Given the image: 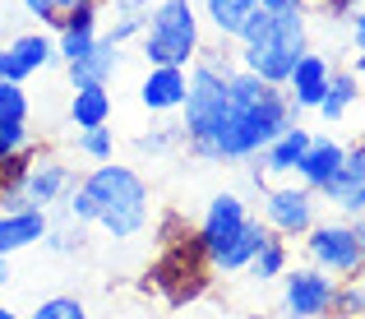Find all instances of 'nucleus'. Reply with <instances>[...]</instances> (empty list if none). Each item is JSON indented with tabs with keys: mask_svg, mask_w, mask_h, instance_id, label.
Listing matches in <instances>:
<instances>
[{
	"mask_svg": "<svg viewBox=\"0 0 365 319\" xmlns=\"http://www.w3.org/2000/svg\"><path fill=\"white\" fill-rule=\"evenodd\" d=\"M250 319H268V315H250Z\"/></svg>",
	"mask_w": 365,
	"mask_h": 319,
	"instance_id": "40",
	"label": "nucleus"
},
{
	"mask_svg": "<svg viewBox=\"0 0 365 319\" xmlns=\"http://www.w3.org/2000/svg\"><path fill=\"white\" fill-rule=\"evenodd\" d=\"M180 143H185L180 125L158 121L153 130H143L139 139H134V153H139V158H167V153H176V148H180Z\"/></svg>",
	"mask_w": 365,
	"mask_h": 319,
	"instance_id": "25",
	"label": "nucleus"
},
{
	"mask_svg": "<svg viewBox=\"0 0 365 319\" xmlns=\"http://www.w3.org/2000/svg\"><path fill=\"white\" fill-rule=\"evenodd\" d=\"M329 319H365V278L338 283L333 305H329Z\"/></svg>",
	"mask_w": 365,
	"mask_h": 319,
	"instance_id": "28",
	"label": "nucleus"
},
{
	"mask_svg": "<svg viewBox=\"0 0 365 319\" xmlns=\"http://www.w3.org/2000/svg\"><path fill=\"white\" fill-rule=\"evenodd\" d=\"M329 79H333V61L324 51H305L301 61H296V70L287 74V102L296 106V116L301 111H314V106L324 102V93H329Z\"/></svg>",
	"mask_w": 365,
	"mask_h": 319,
	"instance_id": "13",
	"label": "nucleus"
},
{
	"mask_svg": "<svg viewBox=\"0 0 365 319\" xmlns=\"http://www.w3.org/2000/svg\"><path fill=\"white\" fill-rule=\"evenodd\" d=\"M296 121L301 116L287 102L282 83H268L236 65L232 79H227V106L217 116V125L199 143H190L185 153L199 162H250Z\"/></svg>",
	"mask_w": 365,
	"mask_h": 319,
	"instance_id": "1",
	"label": "nucleus"
},
{
	"mask_svg": "<svg viewBox=\"0 0 365 319\" xmlns=\"http://www.w3.org/2000/svg\"><path fill=\"white\" fill-rule=\"evenodd\" d=\"M79 186L93 199V227H102L111 240H134L153 218V190L134 167L111 162H93L79 176Z\"/></svg>",
	"mask_w": 365,
	"mask_h": 319,
	"instance_id": "2",
	"label": "nucleus"
},
{
	"mask_svg": "<svg viewBox=\"0 0 365 319\" xmlns=\"http://www.w3.org/2000/svg\"><path fill=\"white\" fill-rule=\"evenodd\" d=\"M342 158H347V143H338L333 134H314L310 148L301 153V162H296L292 176L301 181L305 190H314V195H324L329 190V181L342 171Z\"/></svg>",
	"mask_w": 365,
	"mask_h": 319,
	"instance_id": "15",
	"label": "nucleus"
},
{
	"mask_svg": "<svg viewBox=\"0 0 365 319\" xmlns=\"http://www.w3.org/2000/svg\"><path fill=\"white\" fill-rule=\"evenodd\" d=\"M287 268H292V250H287V236H273V231H268V240L255 250V259L245 264V273L255 278V283H277Z\"/></svg>",
	"mask_w": 365,
	"mask_h": 319,
	"instance_id": "24",
	"label": "nucleus"
},
{
	"mask_svg": "<svg viewBox=\"0 0 365 319\" xmlns=\"http://www.w3.org/2000/svg\"><path fill=\"white\" fill-rule=\"evenodd\" d=\"M0 319H19L14 310H9V305H0Z\"/></svg>",
	"mask_w": 365,
	"mask_h": 319,
	"instance_id": "39",
	"label": "nucleus"
},
{
	"mask_svg": "<svg viewBox=\"0 0 365 319\" xmlns=\"http://www.w3.org/2000/svg\"><path fill=\"white\" fill-rule=\"evenodd\" d=\"M333 292H338V283L324 268H314V264L287 268L282 273V315L287 319H329Z\"/></svg>",
	"mask_w": 365,
	"mask_h": 319,
	"instance_id": "8",
	"label": "nucleus"
},
{
	"mask_svg": "<svg viewBox=\"0 0 365 319\" xmlns=\"http://www.w3.org/2000/svg\"><path fill=\"white\" fill-rule=\"evenodd\" d=\"M51 61H56V42L46 33H19V37H9V42L0 46V79L28 83Z\"/></svg>",
	"mask_w": 365,
	"mask_h": 319,
	"instance_id": "12",
	"label": "nucleus"
},
{
	"mask_svg": "<svg viewBox=\"0 0 365 319\" xmlns=\"http://www.w3.org/2000/svg\"><path fill=\"white\" fill-rule=\"evenodd\" d=\"M74 148H79L88 162H111V158H116V134H111V125L74 130Z\"/></svg>",
	"mask_w": 365,
	"mask_h": 319,
	"instance_id": "26",
	"label": "nucleus"
},
{
	"mask_svg": "<svg viewBox=\"0 0 365 319\" xmlns=\"http://www.w3.org/2000/svg\"><path fill=\"white\" fill-rule=\"evenodd\" d=\"M310 139H314V130H305V125L296 121V125H287V130L277 134V139L268 143V148L259 153L255 162L268 171V176H292V171H296V162H301V153L310 148Z\"/></svg>",
	"mask_w": 365,
	"mask_h": 319,
	"instance_id": "19",
	"label": "nucleus"
},
{
	"mask_svg": "<svg viewBox=\"0 0 365 319\" xmlns=\"http://www.w3.org/2000/svg\"><path fill=\"white\" fill-rule=\"evenodd\" d=\"M28 319H88V310H83L79 296H46Z\"/></svg>",
	"mask_w": 365,
	"mask_h": 319,
	"instance_id": "31",
	"label": "nucleus"
},
{
	"mask_svg": "<svg viewBox=\"0 0 365 319\" xmlns=\"http://www.w3.org/2000/svg\"><path fill=\"white\" fill-rule=\"evenodd\" d=\"M264 240H268V222L250 213V222L236 231L232 245H227L222 255H213V273H245V264L255 259V250L264 245Z\"/></svg>",
	"mask_w": 365,
	"mask_h": 319,
	"instance_id": "21",
	"label": "nucleus"
},
{
	"mask_svg": "<svg viewBox=\"0 0 365 319\" xmlns=\"http://www.w3.org/2000/svg\"><path fill=\"white\" fill-rule=\"evenodd\" d=\"M351 222H356V231H361V255H365V213H356Z\"/></svg>",
	"mask_w": 365,
	"mask_h": 319,
	"instance_id": "38",
	"label": "nucleus"
},
{
	"mask_svg": "<svg viewBox=\"0 0 365 319\" xmlns=\"http://www.w3.org/2000/svg\"><path fill=\"white\" fill-rule=\"evenodd\" d=\"M185 236H195V222H190L180 208H167L158 218V240H162V245H171V240H185Z\"/></svg>",
	"mask_w": 365,
	"mask_h": 319,
	"instance_id": "32",
	"label": "nucleus"
},
{
	"mask_svg": "<svg viewBox=\"0 0 365 319\" xmlns=\"http://www.w3.org/2000/svg\"><path fill=\"white\" fill-rule=\"evenodd\" d=\"M305 259L314 268L333 278V283H351V278H365V255H361V231L351 218H338L333 213L329 222H314L301 236Z\"/></svg>",
	"mask_w": 365,
	"mask_h": 319,
	"instance_id": "6",
	"label": "nucleus"
},
{
	"mask_svg": "<svg viewBox=\"0 0 365 319\" xmlns=\"http://www.w3.org/2000/svg\"><path fill=\"white\" fill-rule=\"evenodd\" d=\"M79 186V171L70 167L65 158H51V153H37V162L28 167V176H24V195H28V204H37V208H46L51 213L56 204H65V195Z\"/></svg>",
	"mask_w": 365,
	"mask_h": 319,
	"instance_id": "10",
	"label": "nucleus"
},
{
	"mask_svg": "<svg viewBox=\"0 0 365 319\" xmlns=\"http://www.w3.org/2000/svg\"><path fill=\"white\" fill-rule=\"evenodd\" d=\"M351 70H356V74H361V83H365V46H361L356 56H351Z\"/></svg>",
	"mask_w": 365,
	"mask_h": 319,
	"instance_id": "36",
	"label": "nucleus"
},
{
	"mask_svg": "<svg viewBox=\"0 0 365 319\" xmlns=\"http://www.w3.org/2000/svg\"><path fill=\"white\" fill-rule=\"evenodd\" d=\"M319 204L324 199L314 195V190H305L301 181H292V186H268L264 195H259V218L268 222V231L273 236H287V240H301L305 231L319 222Z\"/></svg>",
	"mask_w": 365,
	"mask_h": 319,
	"instance_id": "7",
	"label": "nucleus"
},
{
	"mask_svg": "<svg viewBox=\"0 0 365 319\" xmlns=\"http://www.w3.org/2000/svg\"><path fill=\"white\" fill-rule=\"evenodd\" d=\"M33 130L28 125H0V162L5 158H14V153H24V148H33Z\"/></svg>",
	"mask_w": 365,
	"mask_h": 319,
	"instance_id": "34",
	"label": "nucleus"
},
{
	"mask_svg": "<svg viewBox=\"0 0 365 319\" xmlns=\"http://www.w3.org/2000/svg\"><path fill=\"white\" fill-rule=\"evenodd\" d=\"M143 61L148 65H190L204 51V14L195 9V0H153L148 28L139 37Z\"/></svg>",
	"mask_w": 365,
	"mask_h": 319,
	"instance_id": "4",
	"label": "nucleus"
},
{
	"mask_svg": "<svg viewBox=\"0 0 365 319\" xmlns=\"http://www.w3.org/2000/svg\"><path fill=\"white\" fill-rule=\"evenodd\" d=\"M111 83H79L70 93V125L74 130H93V125H111Z\"/></svg>",
	"mask_w": 365,
	"mask_h": 319,
	"instance_id": "20",
	"label": "nucleus"
},
{
	"mask_svg": "<svg viewBox=\"0 0 365 319\" xmlns=\"http://www.w3.org/2000/svg\"><path fill=\"white\" fill-rule=\"evenodd\" d=\"M185 88H190V70H180V65H148V74L139 83V102L153 116H176L180 102H185Z\"/></svg>",
	"mask_w": 365,
	"mask_h": 319,
	"instance_id": "14",
	"label": "nucleus"
},
{
	"mask_svg": "<svg viewBox=\"0 0 365 319\" xmlns=\"http://www.w3.org/2000/svg\"><path fill=\"white\" fill-rule=\"evenodd\" d=\"M245 222H250V204H245V195H236V190H222V195H213V199H208V208H204V218L195 222L204 255H208V259L222 255V250L236 240V231H241Z\"/></svg>",
	"mask_w": 365,
	"mask_h": 319,
	"instance_id": "9",
	"label": "nucleus"
},
{
	"mask_svg": "<svg viewBox=\"0 0 365 319\" xmlns=\"http://www.w3.org/2000/svg\"><path fill=\"white\" fill-rule=\"evenodd\" d=\"M365 98V83H361V74L351 70V65H333V79H329V93H324V102L314 106L319 111V121L324 125H342L351 116V106H356Z\"/></svg>",
	"mask_w": 365,
	"mask_h": 319,
	"instance_id": "18",
	"label": "nucleus"
},
{
	"mask_svg": "<svg viewBox=\"0 0 365 319\" xmlns=\"http://www.w3.org/2000/svg\"><path fill=\"white\" fill-rule=\"evenodd\" d=\"M83 222H74V218H65V222H51L46 227V236H42V250H51V255H79L83 250Z\"/></svg>",
	"mask_w": 365,
	"mask_h": 319,
	"instance_id": "27",
	"label": "nucleus"
},
{
	"mask_svg": "<svg viewBox=\"0 0 365 319\" xmlns=\"http://www.w3.org/2000/svg\"><path fill=\"white\" fill-rule=\"evenodd\" d=\"M9 278H14V273H9V255H0V287H5Z\"/></svg>",
	"mask_w": 365,
	"mask_h": 319,
	"instance_id": "37",
	"label": "nucleus"
},
{
	"mask_svg": "<svg viewBox=\"0 0 365 319\" xmlns=\"http://www.w3.org/2000/svg\"><path fill=\"white\" fill-rule=\"evenodd\" d=\"M148 14H153V0H111V24H107V37H116V42H134V37H143V28H148Z\"/></svg>",
	"mask_w": 365,
	"mask_h": 319,
	"instance_id": "23",
	"label": "nucleus"
},
{
	"mask_svg": "<svg viewBox=\"0 0 365 319\" xmlns=\"http://www.w3.org/2000/svg\"><path fill=\"white\" fill-rule=\"evenodd\" d=\"M46 227H51V213L24 204V208H0V255H19L28 245H42Z\"/></svg>",
	"mask_w": 365,
	"mask_h": 319,
	"instance_id": "16",
	"label": "nucleus"
},
{
	"mask_svg": "<svg viewBox=\"0 0 365 319\" xmlns=\"http://www.w3.org/2000/svg\"><path fill=\"white\" fill-rule=\"evenodd\" d=\"M213 287V259L199 245V231L185 240H171L158 250V259L143 273V292H158L167 310H185Z\"/></svg>",
	"mask_w": 365,
	"mask_h": 319,
	"instance_id": "3",
	"label": "nucleus"
},
{
	"mask_svg": "<svg viewBox=\"0 0 365 319\" xmlns=\"http://www.w3.org/2000/svg\"><path fill=\"white\" fill-rule=\"evenodd\" d=\"M28 116H33V106H28L24 83L0 79V125H28Z\"/></svg>",
	"mask_w": 365,
	"mask_h": 319,
	"instance_id": "29",
	"label": "nucleus"
},
{
	"mask_svg": "<svg viewBox=\"0 0 365 319\" xmlns=\"http://www.w3.org/2000/svg\"><path fill=\"white\" fill-rule=\"evenodd\" d=\"M120 65H125V46L116 42V37L102 33V37H98V46H93L83 61L65 65V74H70L74 88H79V83H111V79L120 74Z\"/></svg>",
	"mask_w": 365,
	"mask_h": 319,
	"instance_id": "17",
	"label": "nucleus"
},
{
	"mask_svg": "<svg viewBox=\"0 0 365 319\" xmlns=\"http://www.w3.org/2000/svg\"><path fill=\"white\" fill-rule=\"evenodd\" d=\"M305 51H310V14H268L264 33L236 46V61H241V70L268 83H287V74L296 70Z\"/></svg>",
	"mask_w": 365,
	"mask_h": 319,
	"instance_id": "5",
	"label": "nucleus"
},
{
	"mask_svg": "<svg viewBox=\"0 0 365 319\" xmlns=\"http://www.w3.org/2000/svg\"><path fill=\"white\" fill-rule=\"evenodd\" d=\"M255 9H259V0H204V9H199V14H204V24L213 28L222 42H236L241 24L255 14Z\"/></svg>",
	"mask_w": 365,
	"mask_h": 319,
	"instance_id": "22",
	"label": "nucleus"
},
{
	"mask_svg": "<svg viewBox=\"0 0 365 319\" xmlns=\"http://www.w3.org/2000/svg\"><path fill=\"white\" fill-rule=\"evenodd\" d=\"M259 9H268V14H310L314 0H259Z\"/></svg>",
	"mask_w": 365,
	"mask_h": 319,
	"instance_id": "35",
	"label": "nucleus"
},
{
	"mask_svg": "<svg viewBox=\"0 0 365 319\" xmlns=\"http://www.w3.org/2000/svg\"><path fill=\"white\" fill-rule=\"evenodd\" d=\"M98 37L102 33H56V61H65V65L83 61V56L98 46Z\"/></svg>",
	"mask_w": 365,
	"mask_h": 319,
	"instance_id": "30",
	"label": "nucleus"
},
{
	"mask_svg": "<svg viewBox=\"0 0 365 319\" xmlns=\"http://www.w3.org/2000/svg\"><path fill=\"white\" fill-rule=\"evenodd\" d=\"M319 199L338 213V218H356V213H365V134L356 143H347L342 171L329 181V190H324Z\"/></svg>",
	"mask_w": 365,
	"mask_h": 319,
	"instance_id": "11",
	"label": "nucleus"
},
{
	"mask_svg": "<svg viewBox=\"0 0 365 319\" xmlns=\"http://www.w3.org/2000/svg\"><path fill=\"white\" fill-rule=\"evenodd\" d=\"M70 5H79V0H24L28 19H37V24H46V28H61V19H65Z\"/></svg>",
	"mask_w": 365,
	"mask_h": 319,
	"instance_id": "33",
	"label": "nucleus"
}]
</instances>
